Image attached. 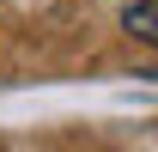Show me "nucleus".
I'll return each mask as SVG.
<instances>
[{
  "instance_id": "nucleus-1",
  "label": "nucleus",
  "mask_w": 158,
  "mask_h": 152,
  "mask_svg": "<svg viewBox=\"0 0 158 152\" xmlns=\"http://www.w3.org/2000/svg\"><path fill=\"white\" fill-rule=\"evenodd\" d=\"M116 12H122V31L140 43H158V0H116Z\"/></svg>"
}]
</instances>
